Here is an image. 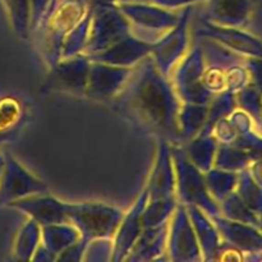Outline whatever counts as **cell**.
Returning a JSON list of instances; mask_svg holds the SVG:
<instances>
[]
</instances>
